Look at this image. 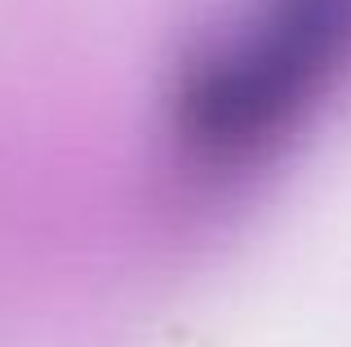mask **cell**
<instances>
[{
    "label": "cell",
    "mask_w": 351,
    "mask_h": 347,
    "mask_svg": "<svg viewBox=\"0 0 351 347\" xmlns=\"http://www.w3.org/2000/svg\"><path fill=\"white\" fill-rule=\"evenodd\" d=\"M351 76V0H245L182 67L169 139L227 178L271 160Z\"/></svg>",
    "instance_id": "obj_1"
}]
</instances>
